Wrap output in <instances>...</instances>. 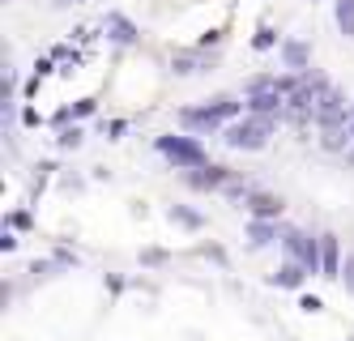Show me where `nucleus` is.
I'll return each mask as SVG.
<instances>
[{"mask_svg":"<svg viewBox=\"0 0 354 341\" xmlns=\"http://www.w3.org/2000/svg\"><path fill=\"white\" fill-rule=\"evenodd\" d=\"M162 149L171 154L175 163H188V167H196V163H201V149H196V145H188V141H171V137H167V141H162Z\"/></svg>","mask_w":354,"mask_h":341,"instance_id":"obj_1","label":"nucleus"},{"mask_svg":"<svg viewBox=\"0 0 354 341\" xmlns=\"http://www.w3.org/2000/svg\"><path fill=\"white\" fill-rule=\"evenodd\" d=\"M235 145H261L265 141V124H248V128H235L231 133Z\"/></svg>","mask_w":354,"mask_h":341,"instance_id":"obj_2","label":"nucleus"}]
</instances>
